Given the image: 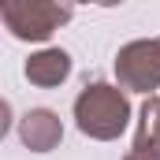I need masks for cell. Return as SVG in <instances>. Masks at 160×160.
<instances>
[{"mask_svg": "<svg viewBox=\"0 0 160 160\" xmlns=\"http://www.w3.org/2000/svg\"><path fill=\"white\" fill-rule=\"evenodd\" d=\"M75 123L86 138L97 142H112L119 138L130 123V101L123 86H108V82H93L75 97Z\"/></svg>", "mask_w": 160, "mask_h": 160, "instance_id": "6da1fadb", "label": "cell"}, {"mask_svg": "<svg viewBox=\"0 0 160 160\" xmlns=\"http://www.w3.org/2000/svg\"><path fill=\"white\" fill-rule=\"evenodd\" d=\"M4 26L19 41H48L71 22V0H4Z\"/></svg>", "mask_w": 160, "mask_h": 160, "instance_id": "7a4b0ae2", "label": "cell"}, {"mask_svg": "<svg viewBox=\"0 0 160 160\" xmlns=\"http://www.w3.org/2000/svg\"><path fill=\"white\" fill-rule=\"evenodd\" d=\"M116 78L130 93H157L160 89V38L127 41L116 52Z\"/></svg>", "mask_w": 160, "mask_h": 160, "instance_id": "3957f363", "label": "cell"}, {"mask_svg": "<svg viewBox=\"0 0 160 160\" xmlns=\"http://www.w3.org/2000/svg\"><path fill=\"white\" fill-rule=\"evenodd\" d=\"M19 138L30 153H52L63 138V123L52 108H30L19 119Z\"/></svg>", "mask_w": 160, "mask_h": 160, "instance_id": "277c9868", "label": "cell"}, {"mask_svg": "<svg viewBox=\"0 0 160 160\" xmlns=\"http://www.w3.org/2000/svg\"><path fill=\"white\" fill-rule=\"evenodd\" d=\"M26 78L41 86V89H52V86H60V82H67L71 75V56L63 52V48H41L34 52L30 60H26Z\"/></svg>", "mask_w": 160, "mask_h": 160, "instance_id": "5b68a950", "label": "cell"}, {"mask_svg": "<svg viewBox=\"0 0 160 160\" xmlns=\"http://www.w3.org/2000/svg\"><path fill=\"white\" fill-rule=\"evenodd\" d=\"M138 138H145L160 153V97L149 93V101L142 104V123H138Z\"/></svg>", "mask_w": 160, "mask_h": 160, "instance_id": "8992f818", "label": "cell"}, {"mask_svg": "<svg viewBox=\"0 0 160 160\" xmlns=\"http://www.w3.org/2000/svg\"><path fill=\"white\" fill-rule=\"evenodd\" d=\"M123 160H160V153L145 142V138H138V134H134V145H130V153H127Z\"/></svg>", "mask_w": 160, "mask_h": 160, "instance_id": "52a82bcc", "label": "cell"}, {"mask_svg": "<svg viewBox=\"0 0 160 160\" xmlns=\"http://www.w3.org/2000/svg\"><path fill=\"white\" fill-rule=\"evenodd\" d=\"M78 4H101V8H116V4H123V0H78Z\"/></svg>", "mask_w": 160, "mask_h": 160, "instance_id": "ba28073f", "label": "cell"}]
</instances>
